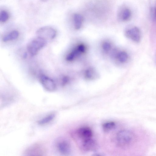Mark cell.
I'll return each instance as SVG.
<instances>
[{
  "label": "cell",
  "mask_w": 156,
  "mask_h": 156,
  "mask_svg": "<svg viewBox=\"0 0 156 156\" xmlns=\"http://www.w3.org/2000/svg\"><path fill=\"white\" fill-rule=\"evenodd\" d=\"M116 138L118 145L123 148L132 146L136 143L137 139L136 135L133 132L127 129L119 131Z\"/></svg>",
  "instance_id": "cell-1"
},
{
  "label": "cell",
  "mask_w": 156,
  "mask_h": 156,
  "mask_svg": "<svg viewBox=\"0 0 156 156\" xmlns=\"http://www.w3.org/2000/svg\"><path fill=\"white\" fill-rule=\"evenodd\" d=\"M46 44V40L37 37L32 39L28 43L27 46V51L31 56H33L44 47Z\"/></svg>",
  "instance_id": "cell-2"
},
{
  "label": "cell",
  "mask_w": 156,
  "mask_h": 156,
  "mask_svg": "<svg viewBox=\"0 0 156 156\" xmlns=\"http://www.w3.org/2000/svg\"><path fill=\"white\" fill-rule=\"evenodd\" d=\"M56 34L55 30L53 28L48 26L41 27L38 29L36 32L37 37L46 41L54 39Z\"/></svg>",
  "instance_id": "cell-3"
},
{
  "label": "cell",
  "mask_w": 156,
  "mask_h": 156,
  "mask_svg": "<svg viewBox=\"0 0 156 156\" xmlns=\"http://www.w3.org/2000/svg\"><path fill=\"white\" fill-rule=\"evenodd\" d=\"M125 34L126 37L136 42H139L141 40L140 31L136 27H133L128 29L126 31Z\"/></svg>",
  "instance_id": "cell-4"
},
{
  "label": "cell",
  "mask_w": 156,
  "mask_h": 156,
  "mask_svg": "<svg viewBox=\"0 0 156 156\" xmlns=\"http://www.w3.org/2000/svg\"><path fill=\"white\" fill-rule=\"evenodd\" d=\"M75 134L77 138L80 139L81 141L92 138L93 135L91 129L86 127L78 129L75 132Z\"/></svg>",
  "instance_id": "cell-5"
},
{
  "label": "cell",
  "mask_w": 156,
  "mask_h": 156,
  "mask_svg": "<svg viewBox=\"0 0 156 156\" xmlns=\"http://www.w3.org/2000/svg\"><path fill=\"white\" fill-rule=\"evenodd\" d=\"M40 79L42 85L47 90L52 91L55 90L56 85L52 79L44 75H41Z\"/></svg>",
  "instance_id": "cell-6"
},
{
  "label": "cell",
  "mask_w": 156,
  "mask_h": 156,
  "mask_svg": "<svg viewBox=\"0 0 156 156\" xmlns=\"http://www.w3.org/2000/svg\"><path fill=\"white\" fill-rule=\"evenodd\" d=\"M81 147L84 151H94L98 149V146L96 141L92 138L81 141Z\"/></svg>",
  "instance_id": "cell-7"
},
{
  "label": "cell",
  "mask_w": 156,
  "mask_h": 156,
  "mask_svg": "<svg viewBox=\"0 0 156 156\" xmlns=\"http://www.w3.org/2000/svg\"><path fill=\"white\" fill-rule=\"evenodd\" d=\"M131 16L132 12L130 9L126 7H121L118 12V19L122 22L128 21L130 19Z\"/></svg>",
  "instance_id": "cell-8"
},
{
  "label": "cell",
  "mask_w": 156,
  "mask_h": 156,
  "mask_svg": "<svg viewBox=\"0 0 156 156\" xmlns=\"http://www.w3.org/2000/svg\"><path fill=\"white\" fill-rule=\"evenodd\" d=\"M57 147L59 152L64 155L69 154L71 151V146L69 143L66 140H62L58 142Z\"/></svg>",
  "instance_id": "cell-9"
},
{
  "label": "cell",
  "mask_w": 156,
  "mask_h": 156,
  "mask_svg": "<svg viewBox=\"0 0 156 156\" xmlns=\"http://www.w3.org/2000/svg\"><path fill=\"white\" fill-rule=\"evenodd\" d=\"M74 27L76 29L79 30L81 27L83 21V17L80 14L76 13L73 17Z\"/></svg>",
  "instance_id": "cell-10"
},
{
  "label": "cell",
  "mask_w": 156,
  "mask_h": 156,
  "mask_svg": "<svg viewBox=\"0 0 156 156\" xmlns=\"http://www.w3.org/2000/svg\"><path fill=\"white\" fill-rule=\"evenodd\" d=\"M19 32L16 30H14L5 35L3 38L4 42H7L16 40L18 37Z\"/></svg>",
  "instance_id": "cell-11"
},
{
  "label": "cell",
  "mask_w": 156,
  "mask_h": 156,
  "mask_svg": "<svg viewBox=\"0 0 156 156\" xmlns=\"http://www.w3.org/2000/svg\"><path fill=\"white\" fill-rule=\"evenodd\" d=\"M85 76L87 79L93 80L95 79L98 77V74L94 69L89 68L86 70Z\"/></svg>",
  "instance_id": "cell-12"
},
{
  "label": "cell",
  "mask_w": 156,
  "mask_h": 156,
  "mask_svg": "<svg viewBox=\"0 0 156 156\" xmlns=\"http://www.w3.org/2000/svg\"><path fill=\"white\" fill-rule=\"evenodd\" d=\"M82 53L79 50L77 47L72 50L67 56L66 59L69 61L73 60L80 54Z\"/></svg>",
  "instance_id": "cell-13"
},
{
  "label": "cell",
  "mask_w": 156,
  "mask_h": 156,
  "mask_svg": "<svg viewBox=\"0 0 156 156\" xmlns=\"http://www.w3.org/2000/svg\"><path fill=\"white\" fill-rule=\"evenodd\" d=\"M116 57L119 61L122 63L126 62L128 58L127 53L124 51H121L118 53Z\"/></svg>",
  "instance_id": "cell-14"
},
{
  "label": "cell",
  "mask_w": 156,
  "mask_h": 156,
  "mask_svg": "<svg viewBox=\"0 0 156 156\" xmlns=\"http://www.w3.org/2000/svg\"><path fill=\"white\" fill-rule=\"evenodd\" d=\"M55 114H51L47 116L42 119L38 121V124L41 125H43L48 123L54 118Z\"/></svg>",
  "instance_id": "cell-15"
},
{
  "label": "cell",
  "mask_w": 156,
  "mask_h": 156,
  "mask_svg": "<svg viewBox=\"0 0 156 156\" xmlns=\"http://www.w3.org/2000/svg\"><path fill=\"white\" fill-rule=\"evenodd\" d=\"M115 123L113 122H108L103 124V130L105 132L109 131L112 129L115 126Z\"/></svg>",
  "instance_id": "cell-16"
},
{
  "label": "cell",
  "mask_w": 156,
  "mask_h": 156,
  "mask_svg": "<svg viewBox=\"0 0 156 156\" xmlns=\"http://www.w3.org/2000/svg\"><path fill=\"white\" fill-rule=\"evenodd\" d=\"M9 14L6 11L2 10L0 12V21L2 22H5L9 18Z\"/></svg>",
  "instance_id": "cell-17"
},
{
  "label": "cell",
  "mask_w": 156,
  "mask_h": 156,
  "mask_svg": "<svg viewBox=\"0 0 156 156\" xmlns=\"http://www.w3.org/2000/svg\"><path fill=\"white\" fill-rule=\"evenodd\" d=\"M102 47L104 51L106 52H108L110 50L111 46L110 43L105 42L103 44Z\"/></svg>",
  "instance_id": "cell-18"
},
{
  "label": "cell",
  "mask_w": 156,
  "mask_h": 156,
  "mask_svg": "<svg viewBox=\"0 0 156 156\" xmlns=\"http://www.w3.org/2000/svg\"><path fill=\"white\" fill-rule=\"evenodd\" d=\"M69 81V77L66 76H64L62 79L61 84L62 86H64Z\"/></svg>",
  "instance_id": "cell-19"
},
{
  "label": "cell",
  "mask_w": 156,
  "mask_h": 156,
  "mask_svg": "<svg viewBox=\"0 0 156 156\" xmlns=\"http://www.w3.org/2000/svg\"><path fill=\"white\" fill-rule=\"evenodd\" d=\"M151 16L153 20L156 22V7L151 9Z\"/></svg>",
  "instance_id": "cell-20"
},
{
  "label": "cell",
  "mask_w": 156,
  "mask_h": 156,
  "mask_svg": "<svg viewBox=\"0 0 156 156\" xmlns=\"http://www.w3.org/2000/svg\"><path fill=\"white\" fill-rule=\"evenodd\" d=\"M80 51L82 53H84L86 51V47L83 44H80L77 46Z\"/></svg>",
  "instance_id": "cell-21"
},
{
  "label": "cell",
  "mask_w": 156,
  "mask_h": 156,
  "mask_svg": "<svg viewBox=\"0 0 156 156\" xmlns=\"http://www.w3.org/2000/svg\"><path fill=\"white\" fill-rule=\"evenodd\" d=\"M27 56V54L26 53H24V54L23 55V57L26 58Z\"/></svg>",
  "instance_id": "cell-22"
},
{
  "label": "cell",
  "mask_w": 156,
  "mask_h": 156,
  "mask_svg": "<svg viewBox=\"0 0 156 156\" xmlns=\"http://www.w3.org/2000/svg\"><path fill=\"white\" fill-rule=\"evenodd\" d=\"M41 1L43 2H45L48 1V0H40Z\"/></svg>",
  "instance_id": "cell-23"
}]
</instances>
